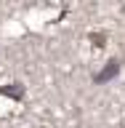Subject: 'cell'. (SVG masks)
<instances>
[{
    "label": "cell",
    "instance_id": "cell-1",
    "mask_svg": "<svg viewBox=\"0 0 125 128\" xmlns=\"http://www.w3.org/2000/svg\"><path fill=\"white\" fill-rule=\"evenodd\" d=\"M117 67H120V62H112V67H104L99 75H96V83H104V80H109L115 72H117Z\"/></svg>",
    "mask_w": 125,
    "mask_h": 128
}]
</instances>
